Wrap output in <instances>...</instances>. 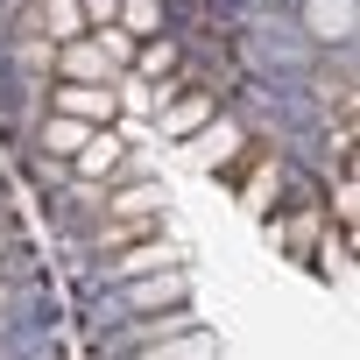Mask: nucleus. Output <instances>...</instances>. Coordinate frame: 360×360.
<instances>
[{
	"mask_svg": "<svg viewBox=\"0 0 360 360\" xmlns=\"http://www.w3.org/2000/svg\"><path fill=\"white\" fill-rule=\"evenodd\" d=\"M169 71H176V43H169V36H148V43H134V64H127V78L155 85V78H169Z\"/></svg>",
	"mask_w": 360,
	"mask_h": 360,
	"instance_id": "nucleus-12",
	"label": "nucleus"
},
{
	"mask_svg": "<svg viewBox=\"0 0 360 360\" xmlns=\"http://www.w3.org/2000/svg\"><path fill=\"white\" fill-rule=\"evenodd\" d=\"M43 92H50V113H64V120H78V127H113V120H120L113 85H64V78H50Z\"/></svg>",
	"mask_w": 360,
	"mask_h": 360,
	"instance_id": "nucleus-2",
	"label": "nucleus"
},
{
	"mask_svg": "<svg viewBox=\"0 0 360 360\" xmlns=\"http://www.w3.org/2000/svg\"><path fill=\"white\" fill-rule=\"evenodd\" d=\"M184 148V162H198V169H226L240 148H248V134H240V120H226V113H212L191 141H176Z\"/></svg>",
	"mask_w": 360,
	"mask_h": 360,
	"instance_id": "nucleus-5",
	"label": "nucleus"
},
{
	"mask_svg": "<svg viewBox=\"0 0 360 360\" xmlns=\"http://www.w3.org/2000/svg\"><path fill=\"white\" fill-rule=\"evenodd\" d=\"M15 64L50 85V78H57V43H50V36H15Z\"/></svg>",
	"mask_w": 360,
	"mask_h": 360,
	"instance_id": "nucleus-15",
	"label": "nucleus"
},
{
	"mask_svg": "<svg viewBox=\"0 0 360 360\" xmlns=\"http://www.w3.org/2000/svg\"><path fill=\"white\" fill-rule=\"evenodd\" d=\"M184 262V248L176 240H134V248H120V255H106V283H134V276H162V269H176Z\"/></svg>",
	"mask_w": 360,
	"mask_h": 360,
	"instance_id": "nucleus-7",
	"label": "nucleus"
},
{
	"mask_svg": "<svg viewBox=\"0 0 360 360\" xmlns=\"http://www.w3.org/2000/svg\"><path fill=\"white\" fill-rule=\"evenodd\" d=\"M169 212V184L162 176H134V184H113L99 219H162Z\"/></svg>",
	"mask_w": 360,
	"mask_h": 360,
	"instance_id": "nucleus-6",
	"label": "nucleus"
},
{
	"mask_svg": "<svg viewBox=\"0 0 360 360\" xmlns=\"http://www.w3.org/2000/svg\"><path fill=\"white\" fill-rule=\"evenodd\" d=\"M176 304H191V269H184V262L162 269V276L120 283V311H127V318H155V311H176Z\"/></svg>",
	"mask_w": 360,
	"mask_h": 360,
	"instance_id": "nucleus-1",
	"label": "nucleus"
},
{
	"mask_svg": "<svg viewBox=\"0 0 360 360\" xmlns=\"http://www.w3.org/2000/svg\"><path fill=\"white\" fill-rule=\"evenodd\" d=\"M127 155H134V148H127L120 127H92V141L71 155V176H78V184H113V176L127 169Z\"/></svg>",
	"mask_w": 360,
	"mask_h": 360,
	"instance_id": "nucleus-4",
	"label": "nucleus"
},
{
	"mask_svg": "<svg viewBox=\"0 0 360 360\" xmlns=\"http://www.w3.org/2000/svg\"><path fill=\"white\" fill-rule=\"evenodd\" d=\"M85 36L106 50V64H113V71H127V64H134V36H127L120 22H106V29H85Z\"/></svg>",
	"mask_w": 360,
	"mask_h": 360,
	"instance_id": "nucleus-17",
	"label": "nucleus"
},
{
	"mask_svg": "<svg viewBox=\"0 0 360 360\" xmlns=\"http://www.w3.org/2000/svg\"><path fill=\"white\" fill-rule=\"evenodd\" d=\"M212 113H219V99H212V92H155V113H148V120H155V134H162V141H191Z\"/></svg>",
	"mask_w": 360,
	"mask_h": 360,
	"instance_id": "nucleus-3",
	"label": "nucleus"
},
{
	"mask_svg": "<svg viewBox=\"0 0 360 360\" xmlns=\"http://www.w3.org/2000/svg\"><path fill=\"white\" fill-rule=\"evenodd\" d=\"M311 85H318V99H325V106H339V113L353 120V50H339V64H325Z\"/></svg>",
	"mask_w": 360,
	"mask_h": 360,
	"instance_id": "nucleus-13",
	"label": "nucleus"
},
{
	"mask_svg": "<svg viewBox=\"0 0 360 360\" xmlns=\"http://www.w3.org/2000/svg\"><path fill=\"white\" fill-rule=\"evenodd\" d=\"M176 332H198V311L191 304H176V311H155V318H134L127 325V346H155V339H176Z\"/></svg>",
	"mask_w": 360,
	"mask_h": 360,
	"instance_id": "nucleus-10",
	"label": "nucleus"
},
{
	"mask_svg": "<svg viewBox=\"0 0 360 360\" xmlns=\"http://www.w3.org/2000/svg\"><path fill=\"white\" fill-rule=\"evenodd\" d=\"M85 141H92V127H78V120H64V113H50V120H43V148H50L57 162H71Z\"/></svg>",
	"mask_w": 360,
	"mask_h": 360,
	"instance_id": "nucleus-14",
	"label": "nucleus"
},
{
	"mask_svg": "<svg viewBox=\"0 0 360 360\" xmlns=\"http://www.w3.org/2000/svg\"><path fill=\"white\" fill-rule=\"evenodd\" d=\"M127 360H219V339L198 325V332H176V339H155V346H141V353H127Z\"/></svg>",
	"mask_w": 360,
	"mask_h": 360,
	"instance_id": "nucleus-11",
	"label": "nucleus"
},
{
	"mask_svg": "<svg viewBox=\"0 0 360 360\" xmlns=\"http://www.w3.org/2000/svg\"><path fill=\"white\" fill-rule=\"evenodd\" d=\"M304 36L325 50H353V0H304Z\"/></svg>",
	"mask_w": 360,
	"mask_h": 360,
	"instance_id": "nucleus-9",
	"label": "nucleus"
},
{
	"mask_svg": "<svg viewBox=\"0 0 360 360\" xmlns=\"http://www.w3.org/2000/svg\"><path fill=\"white\" fill-rule=\"evenodd\" d=\"M0 311H8V290H0Z\"/></svg>",
	"mask_w": 360,
	"mask_h": 360,
	"instance_id": "nucleus-19",
	"label": "nucleus"
},
{
	"mask_svg": "<svg viewBox=\"0 0 360 360\" xmlns=\"http://www.w3.org/2000/svg\"><path fill=\"white\" fill-rule=\"evenodd\" d=\"M78 15H85V29H106L120 15V0H78Z\"/></svg>",
	"mask_w": 360,
	"mask_h": 360,
	"instance_id": "nucleus-18",
	"label": "nucleus"
},
{
	"mask_svg": "<svg viewBox=\"0 0 360 360\" xmlns=\"http://www.w3.org/2000/svg\"><path fill=\"white\" fill-rule=\"evenodd\" d=\"M57 78H64V85H113L120 71L106 64V50H99L92 36H78V43H64V50H57Z\"/></svg>",
	"mask_w": 360,
	"mask_h": 360,
	"instance_id": "nucleus-8",
	"label": "nucleus"
},
{
	"mask_svg": "<svg viewBox=\"0 0 360 360\" xmlns=\"http://www.w3.org/2000/svg\"><path fill=\"white\" fill-rule=\"evenodd\" d=\"M113 22H120L134 43H148V36H155V22H162V8H155V0H120V15H113Z\"/></svg>",
	"mask_w": 360,
	"mask_h": 360,
	"instance_id": "nucleus-16",
	"label": "nucleus"
}]
</instances>
